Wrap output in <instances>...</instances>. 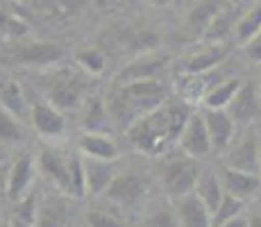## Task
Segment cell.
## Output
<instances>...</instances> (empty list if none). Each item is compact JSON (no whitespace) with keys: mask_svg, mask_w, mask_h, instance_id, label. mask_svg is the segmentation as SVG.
Masks as SVG:
<instances>
[{"mask_svg":"<svg viewBox=\"0 0 261 227\" xmlns=\"http://www.w3.org/2000/svg\"><path fill=\"white\" fill-rule=\"evenodd\" d=\"M177 143L187 155L198 157V159H204L207 155L214 153L212 136H209V130H207V123H204L202 114H191L189 116L187 125H184L182 132H179Z\"/></svg>","mask_w":261,"mask_h":227,"instance_id":"obj_9","label":"cell"},{"mask_svg":"<svg viewBox=\"0 0 261 227\" xmlns=\"http://www.w3.org/2000/svg\"><path fill=\"white\" fill-rule=\"evenodd\" d=\"M9 225H12V227H37L34 223H28V220H21V218H14V216L9 218Z\"/></svg>","mask_w":261,"mask_h":227,"instance_id":"obj_37","label":"cell"},{"mask_svg":"<svg viewBox=\"0 0 261 227\" xmlns=\"http://www.w3.org/2000/svg\"><path fill=\"white\" fill-rule=\"evenodd\" d=\"M214 227H248V218H243V216H237V218L223 220V223H218V225H214Z\"/></svg>","mask_w":261,"mask_h":227,"instance_id":"obj_36","label":"cell"},{"mask_svg":"<svg viewBox=\"0 0 261 227\" xmlns=\"http://www.w3.org/2000/svg\"><path fill=\"white\" fill-rule=\"evenodd\" d=\"M46 98L62 112L80 109L84 105V82L71 70H55L46 82Z\"/></svg>","mask_w":261,"mask_h":227,"instance_id":"obj_7","label":"cell"},{"mask_svg":"<svg viewBox=\"0 0 261 227\" xmlns=\"http://www.w3.org/2000/svg\"><path fill=\"white\" fill-rule=\"evenodd\" d=\"M259 30H261V0L248 5V7L243 9V14H241L237 25H234L232 39L239 45H245L250 39L254 37V34L259 32Z\"/></svg>","mask_w":261,"mask_h":227,"instance_id":"obj_25","label":"cell"},{"mask_svg":"<svg viewBox=\"0 0 261 227\" xmlns=\"http://www.w3.org/2000/svg\"><path fill=\"white\" fill-rule=\"evenodd\" d=\"M34 178V164L30 155H21L9 164L7 173V198L9 200H21L23 195L30 193V184Z\"/></svg>","mask_w":261,"mask_h":227,"instance_id":"obj_16","label":"cell"},{"mask_svg":"<svg viewBox=\"0 0 261 227\" xmlns=\"http://www.w3.org/2000/svg\"><path fill=\"white\" fill-rule=\"evenodd\" d=\"M84 225L87 227H129V223L123 216H118L116 211L102 209V207L89 209L87 216H84Z\"/></svg>","mask_w":261,"mask_h":227,"instance_id":"obj_28","label":"cell"},{"mask_svg":"<svg viewBox=\"0 0 261 227\" xmlns=\"http://www.w3.org/2000/svg\"><path fill=\"white\" fill-rule=\"evenodd\" d=\"M193 193L207 205V209L214 211L218 209V205L223 203L225 198V189H223V182H220V175H218V168H202L198 182H195V189Z\"/></svg>","mask_w":261,"mask_h":227,"instance_id":"obj_22","label":"cell"},{"mask_svg":"<svg viewBox=\"0 0 261 227\" xmlns=\"http://www.w3.org/2000/svg\"><path fill=\"white\" fill-rule=\"evenodd\" d=\"M150 3H152L154 7H168V5H173L175 0H150Z\"/></svg>","mask_w":261,"mask_h":227,"instance_id":"obj_39","label":"cell"},{"mask_svg":"<svg viewBox=\"0 0 261 227\" xmlns=\"http://www.w3.org/2000/svg\"><path fill=\"white\" fill-rule=\"evenodd\" d=\"M168 66L166 55H143L134 64H129L123 73L118 75V84L134 82V80H159Z\"/></svg>","mask_w":261,"mask_h":227,"instance_id":"obj_19","label":"cell"},{"mask_svg":"<svg viewBox=\"0 0 261 227\" xmlns=\"http://www.w3.org/2000/svg\"><path fill=\"white\" fill-rule=\"evenodd\" d=\"M243 50H245V57H248V62H252V64H257V66H261V30L254 34L252 39H250L248 43L243 45Z\"/></svg>","mask_w":261,"mask_h":227,"instance_id":"obj_34","label":"cell"},{"mask_svg":"<svg viewBox=\"0 0 261 227\" xmlns=\"http://www.w3.org/2000/svg\"><path fill=\"white\" fill-rule=\"evenodd\" d=\"M141 227H182L179 225V216H177V207L175 200L164 198V200H154L145 207Z\"/></svg>","mask_w":261,"mask_h":227,"instance_id":"obj_23","label":"cell"},{"mask_svg":"<svg viewBox=\"0 0 261 227\" xmlns=\"http://www.w3.org/2000/svg\"><path fill=\"white\" fill-rule=\"evenodd\" d=\"M0 105L7 107L14 116H23L25 112H28V100H25L18 82H14V80H5V82L0 84Z\"/></svg>","mask_w":261,"mask_h":227,"instance_id":"obj_27","label":"cell"},{"mask_svg":"<svg viewBox=\"0 0 261 227\" xmlns=\"http://www.w3.org/2000/svg\"><path fill=\"white\" fill-rule=\"evenodd\" d=\"M248 227H261V214H254L252 218H248Z\"/></svg>","mask_w":261,"mask_h":227,"instance_id":"obj_38","label":"cell"},{"mask_svg":"<svg viewBox=\"0 0 261 227\" xmlns=\"http://www.w3.org/2000/svg\"><path fill=\"white\" fill-rule=\"evenodd\" d=\"M12 216H14V218H21V220H28V223H34V225H37V216H39L37 195H34V193H28V195H23L21 200H16V203H14Z\"/></svg>","mask_w":261,"mask_h":227,"instance_id":"obj_31","label":"cell"},{"mask_svg":"<svg viewBox=\"0 0 261 227\" xmlns=\"http://www.w3.org/2000/svg\"><path fill=\"white\" fill-rule=\"evenodd\" d=\"M229 116L237 120L239 128L243 125H257L261 120V91H259V80H243L227 107Z\"/></svg>","mask_w":261,"mask_h":227,"instance_id":"obj_8","label":"cell"},{"mask_svg":"<svg viewBox=\"0 0 261 227\" xmlns=\"http://www.w3.org/2000/svg\"><path fill=\"white\" fill-rule=\"evenodd\" d=\"M204 166L198 157H191L182 148L175 153H162V157L154 164V178H157L159 189L170 200H177L187 193H193L195 182Z\"/></svg>","mask_w":261,"mask_h":227,"instance_id":"obj_4","label":"cell"},{"mask_svg":"<svg viewBox=\"0 0 261 227\" xmlns=\"http://www.w3.org/2000/svg\"><path fill=\"white\" fill-rule=\"evenodd\" d=\"M107 109L112 114L114 125L127 130L134 120L150 114L152 109L166 103V87L162 80H134L118 84L107 95Z\"/></svg>","mask_w":261,"mask_h":227,"instance_id":"obj_2","label":"cell"},{"mask_svg":"<svg viewBox=\"0 0 261 227\" xmlns=\"http://www.w3.org/2000/svg\"><path fill=\"white\" fill-rule=\"evenodd\" d=\"M223 164L248 173H259V128L243 125L223 153Z\"/></svg>","mask_w":261,"mask_h":227,"instance_id":"obj_6","label":"cell"},{"mask_svg":"<svg viewBox=\"0 0 261 227\" xmlns=\"http://www.w3.org/2000/svg\"><path fill=\"white\" fill-rule=\"evenodd\" d=\"M39 173L46 178L59 193L68 198L87 195V178H84V161L80 155L64 148H43L37 157Z\"/></svg>","mask_w":261,"mask_h":227,"instance_id":"obj_3","label":"cell"},{"mask_svg":"<svg viewBox=\"0 0 261 227\" xmlns=\"http://www.w3.org/2000/svg\"><path fill=\"white\" fill-rule=\"evenodd\" d=\"M259 91H261V73H259Z\"/></svg>","mask_w":261,"mask_h":227,"instance_id":"obj_42","label":"cell"},{"mask_svg":"<svg viewBox=\"0 0 261 227\" xmlns=\"http://www.w3.org/2000/svg\"><path fill=\"white\" fill-rule=\"evenodd\" d=\"M187 103L166 100L162 107L141 116L127 128V141L134 150L143 155H162L173 141L179 139V132L189 120Z\"/></svg>","mask_w":261,"mask_h":227,"instance_id":"obj_1","label":"cell"},{"mask_svg":"<svg viewBox=\"0 0 261 227\" xmlns=\"http://www.w3.org/2000/svg\"><path fill=\"white\" fill-rule=\"evenodd\" d=\"M182 227H214V214L195 193H187L175 200Z\"/></svg>","mask_w":261,"mask_h":227,"instance_id":"obj_17","label":"cell"},{"mask_svg":"<svg viewBox=\"0 0 261 227\" xmlns=\"http://www.w3.org/2000/svg\"><path fill=\"white\" fill-rule=\"evenodd\" d=\"M109 205L118 207V209H139L145 198H148V180L141 175V170L127 168L118 170V175L109 184L107 193H105Z\"/></svg>","mask_w":261,"mask_h":227,"instance_id":"obj_5","label":"cell"},{"mask_svg":"<svg viewBox=\"0 0 261 227\" xmlns=\"http://www.w3.org/2000/svg\"><path fill=\"white\" fill-rule=\"evenodd\" d=\"M84 132H107L112 134L114 120L107 109V103L100 98H87L82 105V118H80Z\"/></svg>","mask_w":261,"mask_h":227,"instance_id":"obj_21","label":"cell"},{"mask_svg":"<svg viewBox=\"0 0 261 227\" xmlns=\"http://www.w3.org/2000/svg\"><path fill=\"white\" fill-rule=\"evenodd\" d=\"M0 227H12V225H9V220H7V223H0Z\"/></svg>","mask_w":261,"mask_h":227,"instance_id":"obj_41","label":"cell"},{"mask_svg":"<svg viewBox=\"0 0 261 227\" xmlns=\"http://www.w3.org/2000/svg\"><path fill=\"white\" fill-rule=\"evenodd\" d=\"M68 195H55L39 203V216H37V227H73V205Z\"/></svg>","mask_w":261,"mask_h":227,"instance_id":"obj_14","label":"cell"},{"mask_svg":"<svg viewBox=\"0 0 261 227\" xmlns=\"http://www.w3.org/2000/svg\"><path fill=\"white\" fill-rule=\"evenodd\" d=\"M30 118L32 125L43 139H57L66 132V118L59 107L53 103H34L30 109Z\"/></svg>","mask_w":261,"mask_h":227,"instance_id":"obj_13","label":"cell"},{"mask_svg":"<svg viewBox=\"0 0 261 227\" xmlns=\"http://www.w3.org/2000/svg\"><path fill=\"white\" fill-rule=\"evenodd\" d=\"M243 200L234 198V195L225 193L223 203L218 205V209L214 211V225L223 223V220H229V218H237V216H241V211H243Z\"/></svg>","mask_w":261,"mask_h":227,"instance_id":"obj_32","label":"cell"},{"mask_svg":"<svg viewBox=\"0 0 261 227\" xmlns=\"http://www.w3.org/2000/svg\"><path fill=\"white\" fill-rule=\"evenodd\" d=\"M259 173H261V130H259Z\"/></svg>","mask_w":261,"mask_h":227,"instance_id":"obj_40","label":"cell"},{"mask_svg":"<svg viewBox=\"0 0 261 227\" xmlns=\"http://www.w3.org/2000/svg\"><path fill=\"white\" fill-rule=\"evenodd\" d=\"M0 32L5 34H23L25 32V23L18 21V16L7 9L3 3H0Z\"/></svg>","mask_w":261,"mask_h":227,"instance_id":"obj_33","label":"cell"},{"mask_svg":"<svg viewBox=\"0 0 261 227\" xmlns=\"http://www.w3.org/2000/svg\"><path fill=\"white\" fill-rule=\"evenodd\" d=\"M84 178H87V195H105L109 189V184L114 182V178L118 175V166L116 161L109 159H93V157H84Z\"/></svg>","mask_w":261,"mask_h":227,"instance_id":"obj_12","label":"cell"},{"mask_svg":"<svg viewBox=\"0 0 261 227\" xmlns=\"http://www.w3.org/2000/svg\"><path fill=\"white\" fill-rule=\"evenodd\" d=\"M7 173H9V166L0 159V195H7Z\"/></svg>","mask_w":261,"mask_h":227,"instance_id":"obj_35","label":"cell"},{"mask_svg":"<svg viewBox=\"0 0 261 227\" xmlns=\"http://www.w3.org/2000/svg\"><path fill=\"white\" fill-rule=\"evenodd\" d=\"M77 150H80V155L93 157V159L116 161L120 157L118 143L114 141V136L107 132H84L77 141Z\"/></svg>","mask_w":261,"mask_h":227,"instance_id":"obj_18","label":"cell"},{"mask_svg":"<svg viewBox=\"0 0 261 227\" xmlns=\"http://www.w3.org/2000/svg\"><path fill=\"white\" fill-rule=\"evenodd\" d=\"M0 223H3V220H0Z\"/></svg>","mask_w":261,"mask_h":227,"instance_id":"obj_43","label":"cell"},{"mask_svg":"<svg viewBox=\"0 0 261 227\" xmlns=\"http://www.w3.org/2000/svg\"><path fill=\"white\" fill-rule=\"evenodd\" d=\"M229 59V48L223 41H212L207 45H202L200 50L191 53L187 59H184V73H209L216 66H220L223 62Z\"/></svg>","mask_w":261,"mask_h":227,"instance_id":"obj_15","label":"cell"},{"mask_svg":"<svg viewBox=\"0 0 261 227\" xmlns=\"http://www.w3.org/2000/svg\"><path fill=\"white\" fill-rule=\"evenodd\" d=\"M229 0H198V5H195L193 9L189 12V18H187V25L191 30H204L207 32V28L212 25V21L216 16H218V12L227 5Z\"/></svg>","mask_w":261,"mask_h":227,"instance_id":"obj_26","label":"cell"},{"mask_svg":"<svg viewBox=\"0 0 261 227\" xmlns=\"http://www.w3.org/2000/svg\"><path fill=\"white\" fill-rule=\"evenodd\" d=\"M241 82H243L241 75H232V78L214 84V87L209 89L207 93H204V98H202L204 109H227L229 103H232V98L237 95Z\"/></svg>","mask_w":261,"mask_h":227,"instance_id":"obj_24","label":"cell"},{"mask_svg":"<svg viewBox=\"0 0 261 227\" xmlns=\"http://www.w3.org/2000/svg\"><path fill=\"white\" fill-rule=\"evenodd\" d=\"M18 62L25 66H53V64L62 62L64 50L57 43H46V41H32L23 43L18 48Z\"/></svg>","mask_w":261,"mask_h":227,"instance_id":"obj_20","label":"cell"},{"mask_svg":"<svg viewBox=\"0 0 261 227\" xmlns=\"http://www.w3.org/2000/svg\"><path fill=\"white\" fill-rule=\"evenodd\" d=\"M75 62L89 75H100L105 70V55L98 48H82L75 53Z\"/></svg>","mask_w":261,"mask_h":227,"instance_id":"obj_30","label":"cell"},{"mask_svg":"<svg viewBox=\"0 0 261 227\" xmlns=\"http://www.w3.org/2000/svg\"><path fill=\"white\" fill-rule=\"evenodd\" d=\"M202 116H204V123H207L209 136H212L214 153H225L239 132L237 120L229 116L227 109H204Z\"/></svg>","mask_w":261,"mask_h":227,"instance_id":"obj_11","label":"cell"},{"mask_svg":"<svg viewBox=\"0 0 261 227\" xmlns=\"http://www.w3.org/2000/svg\"><path fill=\"white\" fill-rule=\"evenodd\" d=\"M218 175L220 182H223L225 193L234 195L239 200H250L252 195H257V191L261 189V175L257 173H248V170H239L232 168V166H218Z\"/></svg>","mask_w":261,"mask_h":227,"instance_id":"obj_10","label":"cell"},{"mask_svg":"<svg viewBox=\"0 0 261 227\" xmlns=\"http://www.w3.org/2000/svg\"><path fill=\"white\" fill-rule=\"evenodd\" d=\"M23 141V130L18 125L16 116L9 112L7 107L0 105V143H7V145H14Z\"/></svg>","mask_w":261,"mask_h":227,"instance_id":"obj_29","label":"cell"}]
</instances>
